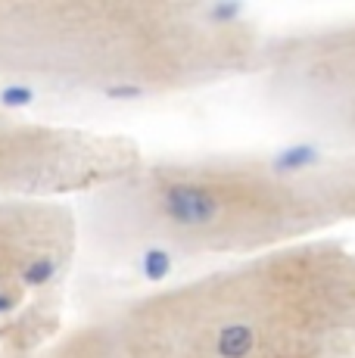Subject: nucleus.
Segmentation results:
<instances>
[{
    "mask_svg": "<svg viewBox=\"0 0 355 358\" xmlns=\"http://www.w3.org/2000/svg\"><path fill=\"white\" fill-rule=\"evenodd\" d=\"M81 243L113 259H247L355 224V153L143 159L75 203Z\"/></svg>",
    "mask_w": 355,
    "mask_h": 358,
    "instance_id": "nucleus-1",
    "label": "nucleus"
},
{
    "mask_svg": "<svg viewBox=\"0 0 355 358\" xmlns=\"http://www.w3.org/2000/svg\"><path fill=\"white\" fill-rule=\"evenodd\" d=\"M265 34L231 6L0 0V81L113 103L249 78Z\"/></svg>",
    "mask_w": 355,
    "mask_h": 358,
    "instance_id": "nucleus-2",
    "label": "nucleus"
},
{
    "mask_svg": "<svg viewBox=\"0 0 355 358\" xmlns=\"http://www.w3.org/2000/svg\"><path fill=\"white\" fill-rule=\"evenodd\" d=\"M103 321L119 358H355V250L321 237L234 259Z\"/></svg>",
    "mask_w": 355,
    "mask_h": 358,
    "instance_id": "nucleus-3",
    "label": "nucleus"
},
{
    "mask_svg": "<svg viewBox=\"0 0 355 358\" xmlns=\"http://www.w3.org/2000/svg\"><path fill=\"white\" fill-rule=\"evenodd\" d=\"M249 78L277 122L355 153V22L265 34Z\"/></svg>",
    "mask_w": 355,
    "mask_h": 358,
    "instance_id": "nucleus-4",
    "label": "nucleus"
},
{
    "mask_svg": "<svg viewBox=\"0 0 355 358\" xmlns=\"http://www.w3.org/2000/svg\"><path fill=\"white\" fill-rule=\"evenodd\" d=\"M81 250L69 199H0V355L44 343Z\"/></svg>",
    "mask_w": 355,
    "mask_h": 358,
    "instance_id": "nucleus-5",
    "label": "nucleus"
},
{
    "mask_svg": "<svg viewBox=\"0 0 355 358\" xmlns=\"http://www.w3.org/2000/svg\"><path fill=\"white\" fill-rule=\"evenodd\" d=\"M140 159L131 137L35 119L0 100V199H85Z\"/></svg>",
    "mask_w": 355,
    "mask_h": 358,
    "instance_id": "nucleus-6",
    "label": "nucleus"
},
{
    "mask_svg": "<svg viewBox=\"0 0 355 358\" xmlns=\"http://www.w3.org/2000/svg\"><path fill=\"white\" fill-rule=\"evenodd\" d=\"M0 358H119V352H115L113 340H109L106 321L91 318L72 327L59 324L44 343L25 349V352L0 355Z\"/></svg>",
    "mask_w": 355,
    "mask_h": 358,
    "instance_id": "nucleus-7",
    "label": "nucleus"
}]
</instances>
